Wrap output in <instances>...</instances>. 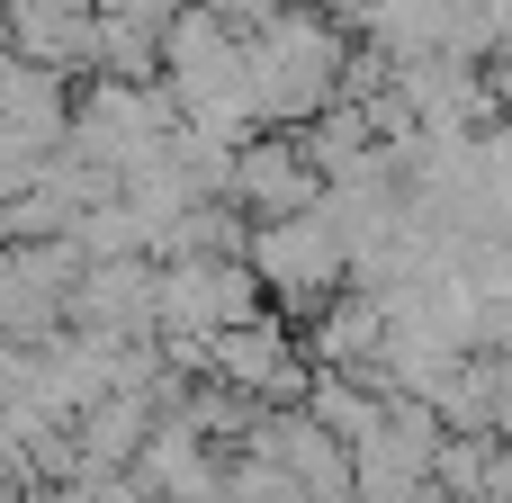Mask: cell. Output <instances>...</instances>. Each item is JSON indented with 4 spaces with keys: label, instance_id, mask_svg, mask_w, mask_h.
<instances>
[{
    "label": "cell",
    "instance_id": "12",
    "mask_svg": "<svg viewBox=\"0 0 512 503\" xmlns=\"http://www.w3.org/2000/svg\"><path fill=\"white\" fill-rule=\"evenodd\" d=\"M171 18H180V0H117V9H99V72L108 81H162Z\"/></svg>",
    "mask_w": 512,
    "mask_h": 503
},
{
    "label": "cell",
    "instance_id": "1",
    "mask_svg": "<svg viewBox=\"0 0 512 503\" xmlns=\"http://www.w3.org/2000/svg\"><path fill=\"white\" fill-rule=\"evenodd\" d=\"M351 54H360V36L333 9H315V0H288L270 27H252L261 126H315L333 99H351Z\"/></svg>",
    "mask_w": 512,
    "mask_h": 503
},
{
    "label": "cell",
    "instance_id": "8",
    "mask_svg": "<svg viewBox=\"0 0 512 503\" xmlns=\"http://www.w3.org/2000/svg\"><path fill=\"white\" fill-rule=\"evenodd\" d=\"M324 171H315V153H306V135L297 126H270V135H252L243 144V162H234V207L252 216V225H279V216H315L324 207Z\"/></svg>",
    "mask_w": 512,
    "mask_h": 503
},
{
    "label": "cell",
    "instance_id": "4",
    "mask_svg": "<svg viewBox=\"0 0 512 503\" xmlns=\"http://www.w3.org/2000/svg\"><path fill=\"white\" fill-rule=\"evenodd\" d=\"M252 270H261V288H270V306L288 315V324H306V315H324L342 288H351V243H342V225L315 207V216H279V225H252V252H243Z\"/></svg>",
    "mask_w": 512,
    "mask_h": 503
},
{
    "label": "cell",
    "instance_id": "6",
    "mask_svg": "<svg viewBox=\"0 0 512 503\" xmlns=\"http://www.w3.org/2000/svg\"><path fill=\"white\" fill-rule=\"evenodd\" d=\"M81 279H90L81 234L9 243V252H0V333H9V342H54V333H72V297H81Z\"/></svg>",
    "mask_w": 512,
    "mask_h": 503
},
{
    "label": "cell",
    "instance_id": "3",
    "mask_svg": "<svg viewBox=\"0 0 512 503\" xmlns=\"http://www.w3.org/2000/svg\"><path fill=\"white\" fill-rule=\"evenodd\" d=\"M180 135V99L171 81H81V108H72V153L99 162V171H144L162 144Z\"/></svg>",
    "mask_w": 512,
    "mask_h": 503
},
{
    "label": "cell",
    "instance_id": "10",
    "mask_svg": "<svg viewBox=\"0 0 512 503\" xmlns=\"http://www.w3.org/2000/svg\"><path fill=\"white\" fill-rule=\"evenodd\" d=\"M9 54L72 72V81H99V9L90 0H9Z\"/></svg>",
    "mask_w": 512,
    "mask_h": 503
},
{
    "label": "cell",
    "instance_id": "7",
    "mask_svg": "<svg viewBox=\"0 0 512 503\" xmlns=\"http://www.w3.org/2000/svg\"><path fill=\"white\" fill-rule=\"evenodd\" d=\"M252 315H270L252 261H162V342H216Z\"/></svg>",
    "mask_w": 512,
    "mask_h": 503
},
{
    "label": "cell",
    "instance_id": "9",
    "mask_svg": "<svg viewBox=\"0 0 512 503\" xmlns=\"http://www.w3.org/2000/svg\"><path fill=\"white\" fill-rule=\"evenodd\" d=\"M81 333H117V342H153L162 333V261H90L81 297H72Z\"/></svg>",
    "mask_w": 512,
    "mask_h": 503
},
{
    "label": "cell",
    "instance_id": "2",
    "mask_svg": "<svg viewBox=\"0 0 512 503\" xmlns=\"http://www.w3.org/2000/svg\"><path fill=\"white\" fill-rule=\"evenodd\" d=\"M171 369L243 387L252 405H306L315 396V351H306V333H288L279 306L252 315V324H234V333H216V342H171Z\"/></svg>",
    "mask_w": 512,
    "mask_h": 503
},
{
    "label": "cell",
    "instance_id": "11",
    "mask_svg": "<svg viewBox=\"0 0 512 503\" xmlns=\"http://www.w3.org/2000/svg\"><path fill=\"white\" fill-rule=\"evenodd\" d=\"M297 333H306L315 369H360V378H387V342H396V306H387V297H369V288H342V297H333L324 315H306Z\"/></svg>",
    "mask_w": 512,
    "mask_h": 503
},
{
    "label": "cell",
    "instance_id": "5",
    "mask_svg": "<svg viewBox=\"0 0 512 503\" xmlns=\"http://www.w3.org/2000/svg\"><path fill=\"white\" fill-rule=\"evenodd\" d=\"M72 108H81L72 72H45V63L9 54V72H0V198H18L72 144Z\"/></svg>",
    "mask_w": 512,
    "mask_h": 503
}]
</instances>
